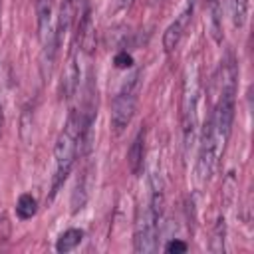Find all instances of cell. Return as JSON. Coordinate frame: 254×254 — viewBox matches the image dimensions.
<instances>
[{
    "label": "cell",
    "mask_w": 254,
    "mask_h": 254,
    "mask_svg": "<svg viewBox=\"0 0 254 254\" xmlns=\"http://www.w3.org/2000/svg\"><path fill=\"white\" fill-rule=\"evenodd\" d=\"M151 196L145 204L139 206L135 218V232H133V248L139 254L155 252L157 250V236H159V220L163 214V187L157 185V177H151Z\"/></svg>",
    "instance_id": "cell-1"
},
{
    "label": "cell",
    "mask_w": 254,
    "mask_h": 254,
    "mask_svg": "<svg viewBox=\"0 0 254 254\" xmlns=\"http://www.w3.org/2000/svg\"><path fill=\"white\" fill-rule=\"evenodd\" d=\"M81 129H83V117L77 111H71L67 115V121L64 129L58 135L56 147H54V159H56V173H54V187L52 192H58V189L64 185L67 175L71 173L79 147H81Z\"/></svg>",
    "instance_id": "cell-2"
},
{
    "label": "cell",
    "mask_w": 254,
    "mask_h": 254,
    "mask_svg": "<svg viewBox=\"0 0 254 254\" xmlns=\"http://www.w3.org/2000/svg\"><path fill=\"white\" fill-rule=\"evenodd\" d=\"M198 93H200V79H198V65L189 62L183 77V97H181V125L185 145L190 147L194 141L196 131V107H198Z\"/></svg>",
    "instance_id": "cell-3"
},
{
    "label": "cell",
    "mask_w": 254,
    "mask_h": 254,
    "mask_svg": "<svg viewBox=\"0 0 254 254\" xmlns=\"http://www.w3.org/2000/svg\"><path fill=\"white\" fill-rule=\"evenodd\" d=\"M139 75L141 71L135 69L121 85V89L115 93L111 103V129L115 135H121L127 125L133 119L135 107H137V91H139Z\"/></svg>",
    "instance_id": "cell-4"
},
{
    "label": "cell",
    "mask_w": 254,
    "mask_h": 254,
    "mask_svg": "<svg viewBox=\"0 0 254 254\" xmlns=\"http://www.w3.org/2000/svg\"><path fill=\"white\" fill-rule=\"evenodd\" d=\"M226 147V141L220 137V133L216 131L214 123L210 121V117L206 119L202 133H200V145H198V161H196V175L200 181L210 179V175L214 173L218 159L222 155Z\"/></svg>",
    "instance_id": "cell-5"
},
{
    "label": "cell",
    "mask_w": 254,
    "mask_h": 254,
    "mask_svg": "<svg viewBox=\"0 0 254 254\" xmlns=\"http://www.w3.org/2000/svg\"><path fill=\"white\" fill-rule=\"evenodd\" d=\"M190 14H192V6L189 4V8H187L173 24H169V28H167L165 34H163V48H165V52H173V50L179 46V42H181L185 30H187V24H189V20H190Z\"/></svg>",
    "instance_id": "cell-6"
},
{
    "label": "cell",
    "mask_w": 254,
    "mask_h": 254,
    "mask_svg": "<svg viewBox=\"0 0 254 254\" xmlns=\"http://www.w3.org/2000/svg\"><path fill=\"white\" fill-rule=\"evenodd\" d=\"M143 161H145V131H139L127 151V163L133 175H141Z\"/></svg>",
    "instance_id": "cell-7"
},
{
    "label": "cell",
    "mask_w": 254,
    "mask_h": 254,
    "mask_svg": "<svg viewBox=\"0 0 254 254\" xmlns=\"http://www.w3.org/2000/svg\"><path fill=\"white\" fill-rule=\"evenodd\" d=\"M83 240V230L81 228H67L65 232L60 234L58 242H56V250L60 254H65V252H71L79 246V242Z\"/></svg>",
    "instance_id": "cell-8"
},
{
    "label": "cell",
    "mask_w": 254,
    "mask_h": 254,
    "mask_svg": "<svg viewBox=\"0 0 254 254\" xmlns=\"http://www.w3.org/2000/svg\"><path fill=\"white\" fill-rule=\"evenodd\" d=\"M79 83V67L75 62V54L69 56L67 65H65V73H64V89H65V97H71L77 89Z\"/></svg>",
    "instance_id": "cell-9"
},
{
    "label": "cell",
    "mask_w": 254,
    "mask_h": 254,
    "mask_svg": "<svg viewBox=\"0 0 254 254\" xmlns=\"http://www.w3.org/2000/svg\"><path fill=\"white\" fill-rule=\"evenodd\" d=\"M226 0H210L208 12H210V32L216 42L222 40V4Z\"/></svg>",
    "instance_id": "cell-10"
},
{
    "label": "cell",
    "mask_w": 254,
    "mask_h": 254,
    "mask_svg": "<svg viewBox=\"0 0 254 254\" xmlns=\"http://www.w3.org/2000/svg\"><path fill=\"white\" fill-rule=\"evenodd\" d=\"M36 210H38L36 198H34L32 194H28V192L20 194V198H18V202H16V214H18L22 220H28V218H32V216L36 214Z\"/></svg>",
    "instance_id": "cell-11"
},
{
    "label": "cell",
    "mask_w": 254,
    "mask_h": 254,
    "mask_svg": "<svg viewBox=\"0 0 254 254\" xmlns=\"http://www.w3.org/2000/svg\"><path fill=\"white\" fill-rule=\"evenodd\" d=\"M248 0H228L230 6V16H232V24L234 28H242L248 16Z\"/></svg>",
    "instance_id": "cell-12"
},
{
    "label": "cell",
    "mask_w": 254,
    "mask_h": 254,
    "mask_svg": "<svg viewBox=\"0 0 254 254\" xmlns=\"http://www.w3.org/2000/svg\"><path fill=\"white\" fill-rule=\"evenodd\" d=\"M224 232H226L224 218H218L216 226H214V232H212V242H210L212 252H224Z\"/></svg>",
    "instance_id": "cell-13"
},
{
    "label": "cell",
    "mask_w": 254,
    "mask_h": 254,
    "mask_svg": "<svg viewBox=\"0 0 254 254\" xmlns=\"http://www.w3.org/2000/svg\"><path fill=\"white\" fill-rule=\"evenodd\" d=\"M113 64H115L119 69H127V67H131V65H133V58L123 50V52H119V54L113 58Z\"/></svg>",
    "instance_id": "cell-14"
},
{
    "label": "cell",
    "mask_w": 254,
    "mask_h": 254,
    "mask_svg": "<svg viewBox=\"0 0 254 254\" xmlns=\"http://www.w3.org/2000/svg\"><path fill=\"white\" fill-rule=\"evenodd\" d=\"M165 250L171 252V254H183V252H187V244H185L183 240H175V238H173V240L167 242Z\"/></svg>",
    "instance_id": "cell-15"
},
{
    "label": "cell",
    "mask_w": 254,
    "mask_h": 254,
    "mask_svg": "<svg viewBox=\"0 0 254 254\" xmlns=\"http://www.w3.org/2000/svg\"><path fill=\"white\" fill-rule=\"evenodd\" d=\"M115 2V10H123V8H129L133 4V0H113Z\"/></svg>",
    "instance_id": "cell-16"
},
{
    "label": "cell",
    "mask_w": 254,
    "mask_h": 254,
    "mask_svg": "<svg viewBox=\"0 0 254 254\" xmlns=\"http://www.w3.org/2000/svg\"><path fill=\"white\" fill-rule=\"evenodd\" d=\"M2 125H4V115H2V105H0V137H2Z\"/></svg>",
    "instance_id": "cell-17"
},
{
    "label": "cell",
    "mask_w": 254,
    "mask_h": 254,
    "mask_svg": "<svg viewBox=\"0 0 254 254\" xmlns=\"http://www.w3.org/2000/svg\"><path fill=\"white\" fill-rule=\"evenodd\" d=\"M0 12H2V0H0Z\"/></svg>",
    "instance_id": "cell-18"
}]
</instances>
